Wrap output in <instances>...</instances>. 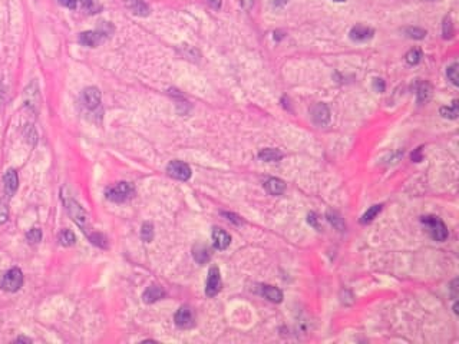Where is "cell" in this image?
<instances>
[{
  "label": "cell",
  "instance_id": "obj_1",
  "mask_svg": "<svg viewBox=\"0 0 459 344\" xmlns=\"http://www.w3.org/2000/svg\"><path fill=\"white\" fill-rule=\"evenodd\" d=\"M422 224L425 225V228L429 232V235L432 237V240L442 242V241L448 238V228L439 217H433V215L422 217Z\"/></svg>",
  "mask_w": 459,
  "mask_h": 344
},
{
  "label": "cell",
  "instance_id": "obj_2",
  "mask_svg": "<svg viewBox=\"0 0 459 344\" xmlns=\"http://www.w3.org/2000/svg\"><path fill=\"white\" fill-rule=\"evenodd\" d=\"M63 202H65V207H66V211H68V214L72 217V219L78 224V227L85 231V234L86 235H89V225H88V215H86V212H85V209L72 198H63Z\"/></svg>",
  "mask_w": 459,
  "mask_h": 344
},
{
  "label": "cell",
  "instance_id": "obj_3",
  "mask_svg": "<svg viewBox=\"0 0 459 344\" xmlns=\"http://www.w3.org/2000/svg\"><path fill=\"white\" fill-rule=\"evenodd\" d=\"M135 189L132 187V184L129 182H118L112 187H109L105 191L106 198L112 202H125L126 199H129L134 195Z\"/></svg>",
  "mask_w": 459,
  "mask_h": 344
},
{
  "label": "cell",
  "instance_id": "obj_4",
  "mask_svg": "<svg viewBox=\"0 0 459 344\" xmlns=\"http://www.w3.org/2000/svg\"><path fill=\"white\" fill-rule=\"evenodd\" d=\"M22 284H23V274L19 268H11L0 280V287L5 291H18Z\"/></svg>",
  "mask_w": 459,
  "mask_h": 344
},
{
  "label": "cell",
  "instance_id": "obj_5",
  "mask_svg": "<svg viewBox=\"0 0 459 344\" xmlns=\"http://www.w3.org/2000/svg\"><path fill=\"white\" fill-rule=\"evenodd\" d=\"M167 172L169 177L179 179V181H188L191 178V168L188 164L182 162V161H171L168 164Z\"/></svg>",
  "mask_w": 459,
  "mask_h": 344
},
{
  "label": "cell",
  "instance_id": "obj_6",
  "mask_svg": "<svg viewBox=\"0 0 459 344\" xmlns=\"http://www.w3.org/2000/svg\"><path fill=\"white\" fill-rule=\"evenodd\" d=\"M221 290V275H219V270L217 267H211L208 271V277H207V282H205V294L208 297H214L217 295Z\"/></svg>",
  "mask_w": 459,
  "mask_h": 344
},
{
  "label": "cell",
  "instance_id": "obj_7",
  "mask_svg": "<svg viewBox=\"0 0 459 344\" xmlns=\"http://www.w3.org/2000/svg\"><path fill=\"white\" fill-rule=\"evenodd\" d=\"M312 119L317 126H324L330 121V111L324 104H317L312 108Z\"/></svg>",
  "mask_w": 459,
  "mask_h": 344
},
{
  "label": "cell",
  "instance_id": "obj_8",
  "mask_svg": "<svg viewBox=\"0 0 459 344\" xmlns=\"http://www.w3.org/2000/svg\"><path fill=\"white\" fill-rule=\"evenodd\" d=\"M174 320H175V324H177L178 327H181V328H189V327L194 324V315H192L191 308L187 307V305L179 307L178 311L175 313Z\"/></svg>",
  "mask_w": 459,
  "mask_h": 344
},
{
  "label": "cell",
  "instance_id": "obj_9",
  "mask_svg": "<svg viewBox=\"0 0 459 344\" xmlns=\"http://www.w3.org/2000/svg\"><path fill=\"white\" fill-rule=\"evenodd\" d=\"M349 36L353 42H366V41H370L375 36V31L372 28L363 26V25H357L355 28H352Z\"/></svg>",
  "mask_w": 459,
  "mask_h": 344
},
{
  "label": "cell",
  "instance_id": "obj_10",
  "mask_svg": "<svg viewBox=\"0 0 459 344\" xmlns=\"http://www.w3.org/2000/svg\"><path fill=\"white\" fill-rule=\"evenodd\" d=\"M84 102L89 109H96L101 105V92L98 88L89 86L84 91Z\"/></svg>",
  "mask_w": 459,
  "mask_h": 344
},
{
  "label": "cell",
  "instance_id": "obj_11",
  "mask_svg": "<svg viewBox=\"0 0 459 344\" xmlns=\"http://www.w3.org/2000/svg\"><path fill=\"white\" fill-rule=\"evenodd\" d=\"M3 184H5V192L9 197H12L19 187V178H18V174H16L15 169L6 171V174L3 177Z\"/></svg>",
  "mask_w": 459,
  "mask_h": 344
},
{
  "label": "cell",
  "instance_id": "obj_12",
  "mask_svg": "<svg viewBox=\"0 0 459 344\" xmlns=\"http://www.w3.org/2000/svg\"><path fill=\"white\" fill-rule=\"evenodd\" d=\"M212 241H214V247L217 250H225L231 242V237L228 232H225L224 229L215 228L212 229Z\"/></svg>",
  "mask_w": 459,
  "mask_h": 344
},
{
  "label": "cell",
  "instance_id": "obj_13",
  "mask_svg": "<svg viewBox=\"0 0 459 344\" xmlns=\"http://www.w3.org/2000/svg\"><path fill=\"white\" fill-rule=\"evenodd\" d=\"M125 6L132 12L135 16H142L145 18L149 15V6L144 0H125Z\"/></svg>",
  "mask_w": 459,
  "mask_h": 344
},
{
  "label": "cell",
  "instance_id": "obj_14",
  "mask_svg": "<svg viewBox=\"0 0 459 344\" xmlns=\"http://www.w3.org/2000/svg\"><path fill=\"white\" fill-rule=\"evenodd\" d=\"M102 39H104V36H102V33H99V32H84V33H81V36H79V42L82 43L84 46H88V48H95V46H98L99 43L102 42Z\"/></svg>",
  "mask_w": 459,
  "mask_h": 344
},
{
  "label": "cell",
  "instance_id": "obj_15",
  "mask_svg": "<svg viewBox=\"0 0 459 344\" xmlns=\"http://www.w3.org/2000/svg\"><path fill=\"white\" fill-rule=\"evenodd\" d=\"M264 188L267 189L269 194L272 195H282L283 192L286 191V184L284 181L280 178H269L266 182H264Z\"/></svg>",
  "mask_w": 459,
  "mask_h": 344
},
{
  "label": "cell",
  "instance_id": "obj_16",
  "mask_svg": "<svg viewBox=\"0 0 459 344\" xmlns=\"http://www.w3.org/2000/svg\"><path fill=\"white\" fill-rule=\"evenodd\" d=\"M260 294L270 300L273 302H282L283 301V292L282 290H279L277 287H273V285H260Z\"/></svg>",
  "mask_w": 459,
  "mask_h": 344
},
{
  "label": "cell",
  "instance_id": "obj_17",
  "mask_svg": "<svg viewBox=\"0 0 459 344\" xmlns=\"http://www.w3.org/2000/svg\"><path fill=\"white\" fill-rule=\"evenodd\" d=\"M164 295H165V292H164V290H162L161 287H158V285H151V287H148L145 290L142 298H144V301H145L146 304H151V302H155L158 301V300H161Z\"/></svg>",
  "mask_w": 459,
  "mask_h": 344
},
{
  "label": "cell",
  "instance_id": "obj_18",
  "mask_svg": "<svg viewBox=\"0 0 459 344\" xmlns=\"http://www.w3.org/2000/svg\"><path fill=\"white\" fill-rule=\"evenodd\" d=\"M416 94L417 102L419 104H426L429 99H430V96H432V85L429 84V82H420V84L417 85Z\"/></svg>",
  "mask_w": 459,
  "mask_h": 344
},
{
  "label": "cell",
  "instance_id": "obj_19",
  "mask_svg": "<svg viewBox=\"0 0 459 344\" xmlns=\"http://www.w3.org/2000/svg\"><path fill=\"white\" fill-rule=\"evenodd\" d=\"M259 158L261 161H266V162H277L283 158L282 151L279 149H274V148H266L259 152Z\"/></svg>",
  "mask_w": 459,
  "mask_h": 344
},
{
  "label": "cell",
  "instance_id": "obj_20",
  "mask_svg": "<svg viewBox=\"0 0 459 344\" xmlns=\"http://www.w3.org/2000/svg\"><path fill=\"white\" fill-rule=\"evenodd\" d=\"M192 255H194V260L197 261L198 264H201V265L207 264L209 261V257H211V255H209L208 248H207L205 245H202V244H197V245L194 247Z\"/></svg>",
  "mask_w": 459,
  "mask_h": 344
},
{
  "label": "cell",
  "instance_id": "obj_21",
  "mask_svg": "<svg viewBox=\"0 0 459 344\" xmlns=\"http://www.w3.org/2000/svg\"><path fill=\"white\" fill-rule=\"evenodd\" d=\"M440 115L443 116V118H449V119H456L459 115V108H458V101L455 99L450 106H442L440 108Z\"/></svg>",
  "mask_w": 459,
  "mask_h": 344
},
{
  "label": "cell",
  "instance_id": "obj_22",
  "mask_svg": "<svg viewBox=\"0 0 459 344\" xmlns=\"http://www.w3.org/2000/svg\"><path fill=\"white\" fill-rule=\"evenodd\" d=\"M380 211H382V205H372V207L367 209L365 214L362 215L360 222H362V224H369V222H372V221L380 214Z\"/></svg>",
  "mask_w": 459,
  "mask_h": 344
},
{
  "label": "cell",
  "instance_id": "obj_23",
  "mask_svg": "<svg viewBox=\"0 0 459 344\" xmlns=\"http://www.w3.org/2000/svg\"><path fill=\"white\" fill-rule=\"evenodd\" d=\"M58 240L59 242L65 245V247H71L75 244V241H76V237H75V234H73L71 229H63L59 232V235H58Z\"/></svg>",
  "mask_w": 459,
  "mask_h": 344
},
{
  "label": "cell",
  "instance_id": "obj_24",
  "mask_svg": "<svg viewBox=\"0 0 459 344\" xmlns=\"http://www.w3.org/2000/svg\"><path fill=\"white\" fill-rule=\"evenodd\" d=\"M327 219H329V222H330L336 229H339V231H344V229H346V224H344L343 218H342L337 212L329 211V212H327Z\"/></svg>",
  "mask_w": 459,
  "mask_h": 344
},
{
  "label": "cell",
  "instance_id": "obj_25",
  "mask_svg": "<svg viewBox=\"0 0 459 344\" xmlns=\"http://www.w3.org/2000/svg\"><path fill=\"white\" fill-rule=\"evenodd\" d=\"M405 35H406L407 38H410V39L420 41V39H423L426 36V31H423L420 28H406L405 29Z\"/></svg>",
  "mask_w": 459,
  "mask_h": 344
},
{
  "label": "cell",
  "instance_id": "obj_26",
  "mask_svg": "<svg viewBox=\"0 0 459 344\" xmlns=\"http://www.w3.org/2000/svg\"><path fill=\"white\" fill-rule=\"evenodd\" d=\"M141 238L145 241V242H151L152 241V238H154V227H152V224L145 222L142 225V228H141Z\"/></svg>",
  "mask_w": 459,
  "mask_h": 344
},
{
  "label": "cell",
  "instance_id": "obj_27",
  "mask_svg": "<svg viewBox=\"0 0 459 344\" xmlns=\"http://www.w3.org/2000/svg\"><path fill=\"white\" fill-rule=\"evenodd\" d=\"M446 76H448V79L452 82V84L455 85V86H458L459 85V76H458V63H452L450 66H448V71H446Z\"/></svg>",
  "mask_w": 459,
  "mask_h": 344
},
{
  "label": "cell",
  "instance_id": "obj_28",
  "mask_svg": "<svg viewBox=\"0 0 459 344\" xmlns=\"http://www.w3.org/2000/svg\"><path fill=\"white\" fill-rule=\"evenodd\" d=\"M405 59H406V62L409 65H417V63L420 62V59H422V52L419 51V49H410L409 52L406 53V56H405Z\"/></svg>",
  "mask_w": 459,
  "mask_h": 344
},
{
  "label": "cell",
  "instance_id": "obj_29",
  "mask_svg": "<svg viewBox=\"0 0 459 344\" xmlns=\"http://www.w3.org/2000/svg\"><path fill=\"white\" fill-rule=\"evenodd\" d=\"M443 39H450L452 36H453V25H452V21H450V18H445V21H443Z\"/></svg>",
  "mask_w": 459,
  "mask_h": 344
},
{
  "label": "cell",
  "instance_id": "obj_30",
  "mask_svg": "<svg viewBox=\"0 0 459 344\" xmlns=\"http://www.w3.org/2000/svg\"><path fill=\"white\" fill-rule=\"evenodd\" d=\"M26 238L29 242L32 244H36V242H39V241L42 240V231L39 228H32L28 234H26Z\"/></svg>",
  "mask_w": 459,
  "mask_h": 344
},
{
  "label": "cell",
  "instance_id": "obj_31",
  "mask_svg": "<svg viewBox=\"0 0 459 344\" xmlns=\"http://www.w3.org/2000/svg\"><path fill=\"white\" fill-rule=\"evenodd\" d=\"M9 217V208L5 202H0V224H3Z\"/></svg>",
  "mask_w": 459,
  "mask_h": 344
},
{
  "label": "cell",
  "instance_id": "obj_32",
  "mask_svg": "<svg viewBox=\"0 0 459 344\" xmlns=\"http://www.w3.org/2000/svg\"><path fill=\"white\" fill-rule=\"evenodd\" d=\"M385 88H386V85H385L383 79L376 78L375 81H373V89H375L376 92H385Z\"/></svg>",
  "mask_w": 459,
  "mask_h": 344
},
{
  "label": "cell",
  "instance_id": "obj_33",
  "mask_svg": "<svg viewBox=\"0 0 459 344\" xmlns=\"http://www.w3.org/2000/svg\"><path fill=\"white\" fill-rule=\"evenodd\" d=\"M58 3L59 5H62L65 8H68V9H76V0H58Z\"/></svg>",
  "mask_w": 459,
  "mask_h": 344
},
{
  "label": "cell",
  "instance_id": "obj_34",
  "mask_svg": "<svg viewBox=\"0 0 459 344\" xmlns=\"http://www.w3.org/2000/svg\"><path fill=\"white\" fill-rule=\"evenodd\" d=\"M222 215H224V217H227V219L231 221V222H234V224H241V222H243L240 217H237L236 214H231V212H222Z\"/></svg>",
  "mask_w": 459,
  "mask_h": 344
},
{
  "label": "cell",
  "instance_id": "obj_35",
  "mask_svg": "<svg viewBox=\"0 0 459 344\" xmlns=\"http://www.w3.org/2000/svg\"><path fill=\"white\" fill-rule=\"evenodd\" d=\"M205 2L215 11H218L219 8H221V5H222V0H205Z\"/></svg>",
  "mask_w": 459,
  "mask_h": 344
},
{
  "label": "cell",
  "instance_id": "obj_36",
  "mask_svg": "<svg viewBox=\"0 0 459 344\" xmlns=\"http://www.w3.org/2000/svg\"><path fill=\"white\" fill-rule=\"evenodd\" d=\"M412 161H415V162H420L422 161V148H417L416 151L412 154Z\"/></svg>",
  "mask_w": 459,
  "mask_h": 344
},
{
  "label": "cell",
  "instance_id": "obj_37",
  "mask_svg": "<svg viewBox=\"0 0 459 344\" xmlns=\"http://www.w3.org/2000/svg\"><path fill=\"white\" fill-rule=\"evenodd\" d=\"M456 284H458V280H453L452 284H450V290H452V297H453V298H456V297H458V292H456L458 287H456Z\"/></svg>",
  "mask_w": 459,
  "mask_h": 344
},
{
  "label": "cell",
  "instance_id": "obj_38",
  "mask_svg": "<svg viewBox=\"0 0 459 344\" xmlns=\"http://www.w3.org/2000/svg\"><path fill=\"white\" fill-rule=\"evenodd\" d=\"M287 3H289V0H274V2H273V6H274V8H284Z\"/></svg>",
  "mask_w": 459,
  "mask_h": 344
},
{
  "label": "cell",
  "instance_id": "obj_39",
  "mask_svg": "<svg viewBox=\"0 0 459 344\" xmlns=\"http://www.w3.org/2000/svg\"><path fill=\"white\" fill-rule=\"evenodd\" d=\"M253 3H254V0H241V5H243L244 9H250Z\"/></svg>",
  "mask_w": 459,
  "mask_h": 344
},
{
  "label": "cell",
  "instance_id": "obj_40",
  "mask_svg": "<svg viewBox=\"0 0 459 344\" xmlns=\"http://www.w3.org/2000/svg\"><path fill=\"white\" fill-rule=\"evenodd\" d=\"M81 3H82V6L85 8H92V5H94V0H81Z\"/></svg>",
  "mask_w": 459,
  "mask_h": 344
},
{
  "label": "cell",
  "instance_id": "obj_41",
  "mask_svg": "<svg viewBox=\"0 0 459 344\" xmlns=\"http://www.w3.org/2000/svg\"><path fill=\"white\" fill-rule=\"evenodd\" d=\"M316 221H317V218H316V214H310V215H309V224L312 222L314 227L317 228V224H316Z\"/></svg>",
  "mask_w": 459,
  "mask_h": 344
},
{
  "label": "cell",
  "instance_id": "obj_42",
  "mask_svg": "<svg viewBox=\"0 0 459 344\" xmlns=\"http://www.w3.org/2000/svg\"><path fill=\"white\" fill-rule=\"evenodd\" d=\"M18 341H25V343H31V340H29V338H25V337H21V338H18Z\"/></svg>",
  "mask_w": 459,
  "mask_h": 344
},
{
  "label": "cell",
  "instance_id": "obj_43",
  "mask_svg": "<svg viewBox=\"0 0 459 344\" xmlns=\"http://www.w3.org/2000/svg\"><path fill=\"white\" fill-rule=\"evenodd\" d=\"M333 2H337V3H343V2H346V0H333Z\"/></svg>",
  "mask_w": 459,
  "mask_h": 344
}]
</instances>
